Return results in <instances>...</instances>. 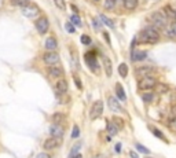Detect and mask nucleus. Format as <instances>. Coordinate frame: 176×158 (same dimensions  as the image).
I'll use <instances>...</instances> for the list:
<instances>
[{
    "label": "nucleus",
    "mask_w": 176,
    "mask_h": 158,
    "mask_svg": "<svg viewBox=\"0 0 176 158\" xmlns=\"http://www.w3.org/2000/svg\"><path fill=\"white\" fill-rule=\"evenodd\" d=\"M160 40V33L155 28H146L139 33L140 43H157Z\"/></svg>",
    "instance_id": "f257e3e1"
},
{
    "label": "nucleus",
    "mask_w": 176,
    "mask_h": 158,
    "mask_svg": "<svg viewBox=\"0 0 176 158\" xmlns=\"http://www.w3.org/2000/svg\"><path fill=\"white\" fill-rule=\"evenodd\" d=\"M150 21L151 24L154 25V28L157 29H164L166 26V22H168V18L165 17V14H162L160 11H155L150 15Z\"/></svg>",
    "instance_id": "f03ea898"
},
{
    "label": "nucleus",
    "mask_w": 176,
    "mask_h": 158,
    "mask_svg": "<svg viewBox=\"0 0 176 158\" xmlns=\"http://www.w3.org/2000/svg\"><path fill=\"white\" fill-rule=\"evenodd\" d=\"M157 85V80L151 76H147V77H142L138 84V88L140 91H149V90H153L154 87Z\"/></svg>",
    "instance_id": "7ed1b4c3"
},
{
    "label": "nucleus",
    "mask_w": 176,
    "mask_h": 158,
    "mask_svg": "<svg viewBox=\"0 0 176 158\" xmlns=\"http://www.w3.org/2000/svg\"><path fill=\"white\" fill-rule=\"evenodd\" d=\"M102 113H103V102L102 101L94 102V104L91 106V110H90V117L92 120H96L98 117L102 115Z\"/></svg>",
    "instance_id": "20e7f679"
},
{
    "label": "nucleus",
    "mask_w": 176,
    "mask_h": 158,
    "mask_svg": "<svg viewBox=\"0 0 176 158\" xmlns=\"http://www.w3.org/2000/svg\"><path fill=\"white\" fill-rule=\"evenodd\" d=\"M22 14L25 15L26 18H36L40 14V10L37 6L32 4V6H26L25 8H22Z\"/></svg>",
    "instance_id": "39448f33"
},
{
    "label": "nucleus",
    "mask_w": 176,
    "mask_h": 158,
    "mask_svg": "<svg viewBox=\"0 0 176 158\" xmlns=\"http://www.w3.org/2000/svg\"><path fill=\"white\" fill-rule=\"evenodd\" d=\"M36 29H37V32H39L40 35H44V33L50 29V22H48V19H47L46 17L39 18L36 21Z\"/></svg>",
    "instance_id": "423d86ee"
},
{
    "label": "nucleus",
    "mask_w": 176,
    "mask_h": 158,
    "mask_svg": "<svg viewBox=\"0 0 176 158\" xmlns=\"http://www.w3.org/2000/svg\"><path fill=\"white\" fill-rule=\"evenodd\" d=\"M43 62L47 63V65L55 66L59 62V55L57 52H47V54L43 55Z\"/></svg>",
    "instance_id": "0eeeda50"
},
{
    "label": "nucleus",
    "mask_w": 176,
    "mask_h": 158,
    "mask_svg": "<svg viewBox=\"0 0 176 158\" xmlns=\"http://www.w3.org/2000/svg\"><path fill=\"white\" fill-rule=\"evenodd\" d=\"M85 62L87 65L92 69L94 72H98V65H96V54L91 51V52H87L85 54Z\"/></svg>",
    "instance_id": "6e6552de"
},
{
    "label": "nucleus",
    "mask_w": 176,
    "mask_h": 158,
    "mask_svg": "<svg viewBox=\"0 0 176 158\" xmlns=\"http://www.w3.org/2000/svg\"><path fill=\"white\" fill-rule=\"evenodd\" d=\"M68 81L66 80H59L57 84H55V92H57L58 96H61V95H63V93L68 92Z\"/></svg>",
    "instance_id": "1a4fd4ad"
},
{
    "label": "nucleus",
    "mask_w": 176,
    "mask_h": 158,
    "mask_svg": "<svg viewBox=\"0 0 176 158\" xmlns=\"http://www.w3.org/2000/svg\"><path fill=\"white\" fill-rule=\"evenodd\" d=\"M61 144V140L57 139V137H52L51 136L50 139H47L46 142L43 143V148L44 150H54L55 147H58Z\"/></svg>",
    "instance_id": "9d476101"
},
{
    "label": "nucleus",
    "mask_w": 176,
    "mask_h": 158,
    "mask_svg": "<svg viewBox=\"0 0 176 158\" xmlns=\"http://www.w3.org/2000/svg\"><path fill=\"white\" fill-rule=\"evenodd\" d=\"M63 128H62L61 124H54V125H51L50 128V133L52 137H57V139H61L63 136Z\"/></svg>",
    "instance_id": "9b49d317"
},
{
    "label": "nucleus",
    "mask_w": 176,
    "mask_h": 158,
    "mask_svg": "<svg viewBox=\"0 0 176 158\" xmlns=\"http://www.w3.org/2000/svg\"><path fill=\"white\" fill-rule=\"evenodd\" d=\"M108 104H109V109H110L111 112H116V113L122 112V109H121V106H120L119 101H117L114 96H109L108 98Z\"/></svg>",
    "instance_id": "f8f14e48"
},
{
    "label": "nucleus",
    "mask_w": 176,
    "mask_h": 158,
    "mask_svg": "<svg viewBox=\"0 0 176 158\" xmlns=\"http://www.w3.org/2000/svg\"><path fill=\"white\" fill-rule=\"evenodd\" d=\"M146 57H147V52H146L144 50H133L132 55H131V58H132L133 62L143 61V59H146Z\"/></svg>",
    "instance_id": "ddd939ff"
},
{
    "label": "nucleus",
    "mask_w": 176,
    "mask_h": 158,
    "mask_svg": "<svg viewBox=\"0 0 176 158\" xmlns=\"http://www.w3.org/2000/svg\"><path fill=\"white\" fill-rule=\"evenodd\" d=\"M136 72V76H143V77H147L150 73L154 72V68L153 66H140V68L135 69Z\"/></svg>",
    "instance_id": "4468645a"
},
{
    "label": "nucleus",
    "mask_w": 176,
    "mask_h": 158,
    "mask_svg": "<svg viewBox=\"0 0 176 158\" xmlns=\"http://www.w3.org/2000/svg\"><path fill=\"white\" fill-rule=\"evenodd\" d=\"M164 14H165V17H166L168 19H171V21L176 22V11H175V8L171 7L169 4L164 7Z\"/></svg>",
    "instance_id": "2eb2a0df"
},
{
    "label": "nucleus",
    "mask_w": 176,
    "mask_h": 158,
    "mask_svg": "<svg viewBox=\"0 0 176 158\" xmlns=\"http://www.w3.org/2000/svg\"><path fill=\"white\" fill-rule=\"evenodd\" d=\"M47 72H48V74H50L51 77H61V76L63 74V69L59 68V66H50Z\"/></svg>",
    "instance_id": "dca6fc26"
},
{
    "label": "nucleus",
    "mask_w": 176,
    "mask_h": 158,
    "mask_svg": "<svg viewBox=\"0 0 176 158\" xmlns=\"http://www.w3.org/2000/svg\"><path fill=\"white\" fill-rule=\"evenodd\" d=\"M116 95H117V98H119L120 101L125 102L127 101V95H125V91H124V88H122L121 84H116Z\"/></svg>",
    "instance_id": "f3484780"
},
{
    "label": "nucleus",
    "mask_w": 176,
    "mask_h": 158,
    "mask_svg": "<svg viewBox=\"0 0 176 158\" xmlns=\"http://www.w3.org/2000/svg\"><path fill=\"white\" fill-rule=\"evenodd\" d=\"M149 128H150V131L153 132V135H154L155 137H158V139L164 140L165 143H168V139H166V136H165V135H164V133H162L160 129H157V128H155V126H153V125H150Z\"/></svg>",
    "instance_id": "a211bd4d"
},
{
    "label": "nucleus",
    "mask_w": 176,
    "mask_h": 158,
    "mask_svg": "<svg viewBox=\"0 0 176 158\" xmlns=\"http://www.w3.org/2000/svg\"><path fill=\"white\" fill-rule=\"evenodd\" d=\"M103 66H105V72H106V76L110 77L111 73H113V69H111V61L108 57H103Z\"/></svg>",
    "instance_id": "6ab92c4d"
},
{
    "label": "nucleus",
    "mask_w": 176,
    "mask_h": 158,
    "mask_svg": "<svg viewBox=\"0 0 176 158\" xmlns=\"http://www.w3.org/2000/svg\"><path fill=\"white\" fill-rule=\"evenodd\" d=\"M57 46H58V43H57V40H55L54 37H48V39L46 40V48L47 50L52 51V50L57 48Z\"/></svg>",
    "instance_id": "aec40b11"
},
{
    "label": "nucleus",
    "mask_w": 176,
    "mask_h": 158,
    "mask_svg": "<svg viewBox=\"0 0 176 158\" xmlns=\"http://www.w3.org/2000/svg\"><path fill=\"white\" fill-rule=\"evenodd\" d=\"M138 6V0H124V7L127 10H133Z\"/></svg>",
    "instance_id": "412c9836"
},
{
    "label": "nucleus",
    "mask_w": 176,
    "mask_h": 158,
    "mask_svg": "<svg viewBox=\"0 0 176 158\" xmlns=\"http://www.w3.org/2000/svg\"><path fill=\"white\" fill-rule=\"evenodd\" d=\"M119 73L122 79H125L127 76H128V66H127V63H121L119 66Z\"/></svg>",
    "instance_id": "4be33fe9"
},
{
    "label": "nucleus",
    "mask_w": 176,
    "mask_h": 158,
    "mask_svg": "<svg viewBox=\"0 0 176 158\" xmlns=\"http://www.w3.org/2000/svg\"><path fill=\"white\" fill-rule=\"evenodd\" d=\"M108 132L111 135H116V133L119 132V126L116 125L114 122H108Z\"/></svg>",
    "instance_id": "5701e85b"
},
{
    "label": "nucleus",
    "mask_w": 176,
    "mask_h": 158,
    "mask_svg": "<svg viewBox=\"0 0 176 158\" xmlns=\"http://www.w3.org/2000/svg\"><path fill=\"white\" fill-rule=\"evenodd\" d=\"M153 99H154V93L153 92H144L142 95V101L144 103H150V102H153Z\"/></svg>",
    "instance_id": "b1692460"
},
{
    "label": "nucleus",
    "mask_w": 176,
    "mask_h": 158,
    "mask_svg": "<svg viewBox=\"0 0 176 158\" xmlns=\"http://www.w3.org/2000/svg\"><path fill=\"white\" fill-rule=\"evenodd\" d=\"M99 18H101V21L103 22L105 25H108L109 28H114V24H113V21H111V19H109L108 17H106V15L101 14V15H99Z\"/></svg>",
    "instance_id": "393cba45"
},
{
    "label": "nucleus",
    "mask_w": 176,
    "mask_h": 158,
    "mask_svg": "<svg viewBox=\"0 0 176 158\" xmlns=\"http://www.w3.org/2000/svg\"><path fill=\"white\" fill-rule=\"evenodd\" d=\"M13 4L14 6H18V7H24L29 6V0H13Z\"/></svg>",
    "instance_id": "a878e982"
},
{
    "label": "nucleus",
    "mask_w": 176,
    "mask_h": 158,
    "mask_svg": "<svg viewBox=\"0 0 176 158\" xmlns=\"http://www.w3.org/2000/svg\"><path fill=\"white\" fill-rule=\"evenodd\" d=\"M52 118H54L55 124H61V122L65 120V115L62 114V113H55V114L52 115Z\"/></svg>",
    "instance_id": "bb28decb"
},
{
    "label": "nucleus",
    "mask_w": 176,
    "mask_h": 158,
    "mask_svg": "<svg viewBox=\"0 0 176 158\" xmlns=\"http://www.w3.org/2000/svg\"><path fill=\"white\" fill-rule=\"evenodd\" d=\"M135 147H136V150L139 151V153H142V154H150V150H149L147 147L142 146L140 143H136V144H135Z\"/></svg>",
    "instance_id": "cd10ccee"
},
{
    "label": "nucleus",
    "mask_w": 176,
    "mask_h": 158,
    "mask_svg": "<svg viewBox=\"0 0 176 158\" xmlns=\"http://www.w3.org/2000/svg\"><path fill=\"white\" fill-rule=\"evenodd\" d=\"M116 3H117V0H105V8L111 10V8L116 7Z\"/></svg>",
    "instance_id": "c85d7f7f"
},
{
    "label": "nucleus",
    "mask_w": 176,
    "mask_h": 158,
    "mask_svg": "<svg viewBox=\"0 0 176 158\" xmlns=\"http://www.w3.org/2000/svg\"><path fill=\"white\" fill-rule=\"evenodd\" d=\"M54 3H55V6H57L58 8H61V10H65L66 8L65 0H54Z\"/></svg>",
    "instance_id": "c756f323"
},
{
    "label": "nucleus",
    "mask_w": 176,
    "mask_h": 158,
    "mask_svg": "<svg viewBox=\"0 0 176 158\" xmlns=\"http://www.w3.org/2000/svg\"><path fill=\"white\" fill-rule=\"evenodd\" d=\"M79 136H80V128L77 125H74L72 131V139H77Z\"/></svg>",
    "instance_id": "7c9ffc66"
},
{
    "label": "nucleus",
    "mask_w": 176,
    "mask_h": 158,
    "mask_svg": "<svg viewBox=\"0 0 176 158\" xmlns=\"http://www.w3.org/2000/svg\"><path fill=\"white\" fill-rule=\"evenodd\" d=\"M168 90H169V87L166 85V84H160V85H158V92H160V93L168 92Z\"/></svg>",
    "instance_id": "2f4dec72"
},
{
    "label": "nucleus",
    "mask_w": 176,
    "mask_h": 158,
    "mask_svg": "<svg viewBox=\"0 0 176 158\" xmlns=\"http://www.w3.org/2000/svg\"><path fill=\"white\" fill-rule=\"evenodd\" d=\"M70 21H72V24H74V25H77V26L81 25V21H80L79 15H72V17H70Z\"/></svg>",
    "instance_id": "473e14b6"
},
{
    "label": "nucleus",
    "mask_w": 176,
    "mask_h": 158,
    "mask_svg": "<svg viewBox=\"0 0 176 158\" xmlns=\"http://www.w3.org/2000/svg\"><path fill=\"white\" fill-rule=\"evenodd\" d=\"M81 43L83 44H91V37L90 36H87V35H83V36H81Z\"/></svg>",
    "instance_id": "72a5a7b5"
},
{
    "label": "nucleus",
    "mask_w": 176,
    "mask_h": 158,
    "mask_svg": "<svg viewBox=\"0 0 176 158\" xmlns=\"http://www.w3.org/2000/svg\"><path fill=\"white\" fill-rule=\"evenodd\" d=\"M66 29H68L69 33H74V28H73V25L70 24V22H68V24H66Z\"/></svg>",
    "instance_id": "f704fd0d"
},
{
    "label": "nucleus",
    "mask_w": 176,
    "mask_h": 158,
    "mask_svg": "<svg viewBox=\"0 0 176 158\" xmlns=\"http://www.w3.org/2000/svg\"><path fill=\"white\" fill-rule=\"evenodd\" d=\"M171 114H172V117L176 118V104H173L172 107H171Z\"/></svg>",
    "instance_id": "c9c22d12"
},
{
    "label": "nucleus",
    "mask_w": 176,
    "mask_h": 158,
    "mask_svg": "<svg viewBox=\"0 0 176 158\" xmlns=\"http://www.w3.org/2000/svg\"><path fill=\"white\" fill-rule=\"evenodd\" d=\"M37 158H51L50 154H47V153H40L39 155H37Z\"/></svg>",
    "instance_id": "e433bc0d"
},
{
    "label": "nucleus",
    "mask_w": 176,
    "mask_h": 158,
    "mask_svg": "<svg viewBox=\"0 0 176 158\" xmlns=\"http://www.w3.org/2000/svg\"><path fill=\"white\" fill-rule=\"evenodd\" d=\"M130 157L131 158H139V155H138L135 151H130Z\"/></svg>",
    "instance_id": "4c0bfd02"
},
{
    "label": "nucleus",
    "mask_w": 176,
    "mask_h": 158,
    "mask_svg": "<svg viewBox=\"0 0 176 158\" xmlns=\"http://www.w3.org/2000/svg\"><path fill=\"white\" fill-rule=\"evenodd\" d=\"M94 26H95V29H96V30H98V29H101V24H98L96 19H94Z\"/></svg>",
    "instance_id": "58836bf2"
},
{
    "label": "nucleus",
    "mask_w": 176,
    "mask_h": 158,
    "mask_svg": "<svg viewBox=\"0 0 176 158\" xmlns=\"http://www.w3.org/2000/svg\"><path fill=\"white\" fill-rule=\"evenodd\" d=\"M121 151V143H117L116 144V153H120Z\"/></svg>",
    "instance_id": "ea45409f"
},
{
    "label": "nucleus",
    "mask_w": 176,
    "mask_h": 158,
    "mask_svg": "<svg viewBox=\"0 0 176 158\" xmlns=\"http://www.w3.org/2000/svg\"><path fill=\"white\" fill-rule=\"evenodd\" d=\"M171 30H172L173 35L176 36V22H173V25H172V28H171Z\"/></svg>",
    "instance_id": "a19ab883"
},
{
    "label": "nucleus",
    "mask_w": 176,
    "mask_h": 158,
    "mask_svg": "<svg viewBox=\"0 0 176 158\" xmlns=\"http://www.w3.org/2000/svg\"><path fill=\"white\" fill-rule=\"evenodd\" d=\"M74 81H76V85L79 87V88H81V84H80V80L77 79V77H74Z\"/></svg>",
    "instance_id": "79ce46f5"
},
{
    "label": "nucleus",
    "mask_w": 176,
    "mask_h": 158,
    "mask_svg": "<svg viewBox=\"0 0 176 158\" xmlns=\"http://www.w3.org/2000/svg\"><path fill=\"white\" fill-rule=\"evenodd\" d=\"M105 37H106V41H108V43H110V40H109V35H108V33H105Z\"/></svg>",
    "instance_id": "37998d69"
},
{
    "label": "nucleus",
    "mask_w": 176,
    "mask_h": 158,
    "mask_svg": "<svg viewBox=\"0 0 176 158\" xmlns=\"http://www.w3.org/2000/svg\"><path fill=\"white\" fill-rule=\"evenodd\" d=\"M74 158H81V154H77V155H74Z\"/></svg>",
    "instance_id": "c03bdc74"
},
{
    "label": "nucleus",
    "mask_w": 176,
    "mask_h": 158,
    "mask_svg": "<svg viewBox=\"0 0 176 158\" xmlns=\"http://www.w3.org/2000/svg\"><path fill=\"white\" fill-rule=\"evenodd\" d=\"M92 1H99V0H92Z\"/></svg>",
    "instance_id": "a18cd8bd"
}]
</instances>
